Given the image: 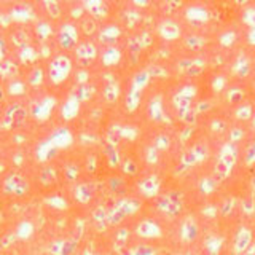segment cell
I'll list each match as a JSON object with an SVG mask.
<instances>
[{"mask_svg": "<svg viewBox=\"0 0 255 255\" xmlns=\"http://www.w3.org/2000/svg\"><path fill=\"white\" fill-rule=\"evenodd\" d=\"M98 22L99 21H96L90 14H85L82 19L77 21L78 30H80V34L85 37V40H93L91 37L99 34V24Z\"/></svg>", "mask_w": 255, "mask_h": 255, "instance_id": "ffe728a7", "label": "cell"}, {"mask_svg": "<svg viewBox=\"0 0 255 255\" xmlns=\"http://www.w3.org/2000/svg\"><path fill=\"white\" fill-rule=\"evenodd\" d=\"M122 169L128 175H134L135 172H137V167H135V163L132 161V159H125V161L122 163Z\"/></svg>", "mask_w": 255, "mask_h": 255, "instance_id": "c3c4849f", "label": "cell"}, {"mask_svg": "<svg viewBox=\"0 0 255 255\" xmlns=\"http://www.w3.org/2000/svg\"><path fill=\"white\" fill-rule=\"evenodd\" d=\"M30 191L29 179L19 171H11L2 179V193L13 198H22Z\"/></svg>", "mask_w": 255, "mask_h": 255, "instance_id": "277c9868", "label": "cell"}, {"mask_svg": "<svg viewBox=\"0 0 255 255\" xmlns=\"http://www.w3.org/2000/svg\"><path fill=\"white\" fill-rule=\"evenodd\" d=\"M98 187H99V183L96 180L78 182L74 187L75 201L80 204H90L93 201V198L96 196V193H98Z\"/></svg>", "mask_w": 255, "mask_h": 255, "instance_id": "8fae6325", "label": "cell"}, {"mask_svg": "<svg viewBox=\"0 0 255 255\" xmlns=\"http://www.w3.org/2000/svg\"><path fill=\"white\" fill-rule=\"evenodd\" d=\"M187 18L204 21V19H206V13H204V10H199V8H190L188 13H187Z\"/></svg>", "mask_w": 255, "mask_h": 255, "instance_id": "f907efd6", "label": "cell"}, {"mask_svg": "<svg viewBox=\"0 0 255 255\" xmlns=\"http://www.w3.org/2000/svg\"><path fill=\"white\" fill-rule=\"evenodd\" d=\"M8 45H10L8 43V38L0 35V62L8 58Z\"/></svg>", "mask_w": 255, "mask_h": 255, "instance_id": "681fc988", "label": "cell"}, {"mask_svg": "<svg viewBox=\"0 0 255 255\" xmlns=\"http://www.w3.org/2000/svg\"><path fill=\"white\" fill-rule=\"evenodd\" d=\"M203 43H204V40L196 35H191V37L185 38V46L190 48V50H198V48L203 46Z\"/></svg>", "mask_w": 255, "mask_h": 255, "instance_id": "ee69618b", "label": "cell"}, {"mask_svg": "<svg viewBox=\"0 0 255 255\" xmlns=\"http://www.w3.org/2000/svg\"><path fill=\"white\" fill-rule=\"evenodd\" d=\"M140 96H142L140 91H135L131 88V91L126 94V102H125L126 109L129 112H134L135 109H137L139 104H140Z\"/></svg>", "mask_w": 255, "mask_h": 255, "instance_id": "e575fe53", "label": "cell"}, {"mask_svg": "<svg viewBox=\"0 0 255 255\" xmlns=\"http://www.w3.org/2000/svg\"><path fill=\"white\" fill-rule=\"evenodd\" d=\"M54 107H56V99L53 96H46V98L40 101H32L29 104V112L30 117H34L35 120H46L50 118Z\"/></svg>", "mask_w": 255, "mask_h": 255, "instance_id": "30bf717a", "label": "cell"}, {"mask_svg": "<svg viewBox=\"0 0 255 255\" xmlns=\"http://www.w3.org/2000/svg\"><path fill=\"white\" fill-rule=\"evenodd\" d=\"M159 187H161V180L158 179V175H147L145 179H142L139 182V190L143 196L153 198L158 195Z\"/></svg>", "mask_w": 255, "mask_h": 255, "instance_id": "7402d4cb", "label": "cell"}, {"mask_svg": "<svg viewBox=\"0 0 255 255\" xmlns=\"http://www.w3.org/2000/svg\"><path fill=\"white\" fill-rule=\"evenodd\" d=\"M29 117V104L22 99H13L11 102H8V106L3 109L2 117H0V132L19 129L26 125Z\"/></svg>", "mask_w": 255, "mask_h": 255, "instance_id": "7a4b0ae2", "label": "cell"}, {"mask_svg": "<svg viewBox=\"0 0 255 255\" xmlns=\"http://www.w3.org/2000/svg\"><path fill=\"white\" fill-rule=\"evenodd\" d=\"M180 6V2H166V3H163V10L166 11V13H172L175 8H179Z\"/></svg>", "mask_w": 255, "mask_h": 255, "instance_id": "6f0895ef", "label": "cell"}, {"mask_svg": "<svg viewBox=\"0 0 255 255\" xmlns=\"http://www.w3.org/2000/svg\"><path fill=\"white\" fill-rule=\"evenodd\" d=\"M46 80L53 86H62L74 74V59L67 53H56L46 61Z\"/></svg>", "mask_w": 255, "mask_h": 255, "instance_id": "6da1fadb", "label": "cell"}, {"mask_svg": "<svg viewBox=\"0 0 255 255\" xmlns=\"http://www.w3.org/2000/svg\"><path fill=\"white\" fill-rule=\"evenodd\" d=\"M246 21L251 22L252 26H255V10L254 11H249V13L246 14Z\"/></svg>", "mask_w": 255, "mask_h": 255, "instance_id": "6125c7cd", "label": "cell"}, {"mask_svg": "<svg viewBox=\"0 0 255 255\" xmlns=\"http://www.w3.org/2000/svg\"><path fill=\"white\" fill-rule=\"evenodd\" d=\"M132 255H156V251L153 246L137 244L135 247H132Z\"/></svg>", "mask_w": 255, "mask_h": 255, "instance_id": "ab89813d", "label": "cell"}, {"mask_svg": "<svg viewBox=\"0 0 255 255\" xmlns=\"http://www.w3.org/2000/svg\"><path fill=\"white\" fill-rule=\"evenodd\" d=\"M24 80H26V83L29 88H32V90H35V88H40L43 86L45 82H46V72H45V67L42 66V64H35L34 67H30L27 75L24 77Z\"/></svg>", "mask_w": 255, "mask_h": 255, "instance_id": "d6986e66", "label": "cell"}, {"mask_svg": "<svg viewBox=\"0 0 255 255\" xmlns=\"http://www.w3.org/2000/svg\"><path fill=\"white\" fill-rule=\"evenodd\" d=\"M246 161H247V163H254V161H255V143H251V145L247 147Z\"/></svg>", "mask_w": 255, "mask_h": 255, "instance_id": "9f6ffc18", "label": "cell"}, {"mask_svg": "<svg viewBox=\"0 0 255 255\" xmlns=\"http://www.w3.org/2000/svg\"><path fill=\"white\" fill-rule=\"evenodd\" d=\"M72 56H74V62L80 69L91 67L99 58L98 43H96L94 40H82V42L77 45L75 50L72 51Z\"/></svg>", "mask_w": 255, "mask_h": 255, "instance_id": "8992f818", "label": "cell"}, {"mask_svg": "<svg viewBox=\"0 0 255 255\" xmlns=\"http://www.w3.org/2000/svg\"><path fill=\"white\" fill-rule=\"evenodd\" d=\"M148 82H150L148 72L140 70V72H137V74H134V77H132V90L142 93V90L148 85Z\"/></svg>", "mask_w": 255, "mask_h": 255, "instance_id": "836d02e7", "label": "cell"}, {"mask_svg": "<svg viewBox=\"0 0 255 255\" xmlns=\"http://www.w3.org/2000/svg\"><path fill=\"white\" fill-rule=\"evenodd\" d=\"M109 185H110V190L114 191V193H122V190L125 187V182L120 177H112L109 180Z\"/></svg>", "mask_w": 255, "mask_h": 255, "instance_id": "7dc6e473", "label": "cell"}, {"mask_svg": "<svg viewBox=\"0 0 255 255\" xmlns=\"http://www.w3.org/2000/svg\"><path fill=\"white\" fill-rule=\"evenodd\" d=\"M158 34L164 40H175L180 37V29L174 21H163L158 26Z\"/></svg>", "mask_w": 255, "mask_h": 255, "instance_id": "4316f807", "label": "cell"}, {"mask_svg": "<svg viewBox=\"0 0 255 255\" xmlns=\"http://www.w3.org/2000/svg\"><path fill=\"white\" fill-rule=\"evenodd\" d=\"M251 241H252V233L247 228H243L241 231L238 233V236H236V243H235V252L236 254H241V252H244L247 247H249V244H251Z\"/></svg>", "mask_w": 255, "mask_h": 255, "instance_id": "1f68e13d", "label": "cell"}, {"mask_svg": "<svg viewBox=\"0 0 255 255\" xmlns=\"http://www.w3.org/2000/svg\"><path fill=\"white\" fill-rule=\"evenodd\" d=\"M140 206L142 204H140L139 199H134V198H125V199H122V201H118L109 211V215H107L109 227L120 225L125 219H128L129 215L137 212L140 209Z\"/></svg>", "mask_w": 255, "mask_h": 255, "instance_id": "5b68a950", "label": "cell"}, {"mask_svg": "<svg viewBox=\"0 0 255 255\" xmlns=\"http://www.w3.org/2000/svg\"><path fill=\"white\" fill-rule=\"evenodd\" d=\"M147 72H148L150 78H151V77H153V78H166V77H167L166 69L159 66V64H151V66L147 69Z\"/></svg>", "mask_w": 255, "mask_h": 255, "instance_id": "b9f144b4", "label": "cell"}, {"mask_svg": "<svg viewBox=\"0 0 255 255\" xmlns=\"http://www.w3.org/2000/svg\"><path fill=\"white\" fill-rule=\"evenodd\" d=\"M150 115L153 120H161L163 118V106L159 102V98H155L153 101L150 102Z\"/></svg>", "mask_w": 255, "mask_h": 255, "instance_id": "74e56055", "label": "cell"}, {"mask_svg": "<svg viewBox=\"0 0 255 255\" xmlns=\"http://www.w3.org/2000/svg\"><path fill=\"white\" fill-rule=\"evenodd\" d=\"M96 93H98V88H96V85L91 83V82L86 83V85H82V86H77L75 91H74V94L77 96V99L82 102V104L93 101Z\"/></svg>", "mask_w": 255, "mask_h": 255, "instance_id": "f546056e", "label": "cell"}, {"mask_svg": "<svg viewBox=\"0 0 255 255\" xmlns=\"http://www.w3.org/2000/svg\"><path fill=\"white\" fill-rule=\"evenodd\" d=\"M80 106H82V102L77 99V96L74 93H70L67 96V99L64 101L62 106H61V115H62V118L66 120V122L74 120L80 114Z\"/></svg>", "mask_w": 255, "mask_h": 255, "instance_id": "44dd1931", "label": "cell"}, {"mask_svg": "<svg viewBox=\"0 0 255 255\" xmlns=\"http://www.w3.org/2000/svg\"><path fill=\"white\" fill-rule=\"evenodd\" d=\"M251 114H252V109H251L249 106H243V107H239V109L236 110V117H238V118H243V120L249 118Z\"/></svg>", "mask_w": 255, "mask_h": 255, "instance_id": "db71d44e", "label": "cell"}, {"mask_svg": "<svg viewBox=\"0 0 255 255\" xmlns=\"http://www.w3.org/2000/svg\"><path fill=\"white\" fill-rule=\"evenodd\" d=\"M19 77H21V64L16 59L6 58L5 61L0 62V82L6 85Z\"/></svg>", "mask_w": 255, "mask_h": 255, "instance_id": "9a60e30c", "label": "cell"}, {"mask_svg": "<svg viewBox=\"0 0 255 255\" xmlns=\"http://www.w3.org/2000/svg\"><path fill=\"white\" fill-rule=\"evenodd\" d=\"M5 88H6L8 98H11V99H22L24 96L29 93V86L26 83V80L21 78V77L13 80V82H10V83H6Z\"/></svg>", "mask_w": 255, "mask_h": 255, "instance_id": "484cf974", "label": "cell"}, {"mask_svg": "<svg viewBox=\"0 0 255 255\" xmlns=\"http://www.w3.org/2000/svg\"><path fill=\"white\" fill-rule=\"evenodd\" d=\"M201 187H203V190H204V193H211V191L214 190V182L209 180V179H206V180H203Z\"/></svg>", "mask_w": 255, "mask_h": 255, "instance_id": "680465c9", "label": "cell"}, {"mask_svg": "<svg viewBox=\"0 0 255 255\" xmlns=\"http://www.w3.org/2000/svg\"><path fill=\"white\" fill-rule=\"evenodd\" d=\"M96 169H98V158H96L94 155H90L85 161V171L88 174H94Z\"/></svg>", "mask_w": 255, "mask_h": 255, "instance_id": "f6af8a7d", "label": "cell"}, {"mask_svg": "<svg viewBox=\"0 0 255 255\" xmlns=\"http://www.w3.org/2000/svg\"><path fill=\"white\" fill-rule=\"evenodd\" d=\"M123 53L118 46H106L104 51L99 54V59L104 67H115L117 64L122 61Z\"/></svg>", "mask_w": 255, "mask_h": 255, "instance_id": "603a6c76", "label": "cell"}, {"mask_svg": "<svg viewBox=\"0 0 255 255\" xmlns=\"http://www.w3.org/2000/svg\"><path fill=\"white\" fill-rule=\"evenodd\" d=\"M43 10L48 16V19H50L51 22L53 21H59L62 18L64 14V8L62 5L58 2V0H45V2L42 3Z\"/></svg>", "mask_w": 255, "mask_h": 255, "instance_id": "83f0119b", "label": "cell"}, {"mask_svg": "<svg viewBox=\"0 0 255 255\" xmlns=\"http://www.w3.org/2000/svg\"><path fill=\"white\" fill-rule=\"evenodd\" d=\"M158 156H159V153H158L156 147H147V150H145V159H147L148 164H156L158 163Z\"/></svg>", "mask_w": 255, "mask_h": 255, "instance_id": "bcb514c9", "label": "cell"}, {"mask_svg": "<svg viewBox=\"0 0 255 255\" xmlns=\"http://www.w3.org/2000/svg\"><path fill=\"white\" fill-rule=\"evenodd\" d=\"M243 91L241 90H233L230 93V96H228V99H230V102L231 104H236V102H241V99H243Z\"/></svg>", "mask_w": 255, "mask_h": 255, "instance_id": "11a10c76", "label": "cell"}, {"mask_svg": "<svg viewBox=\"0 0 255 255\" xmlns=\"http://www.w3.org/2000/svg\"><path fill=\"white\" fill-rule=\"evenodd\" d=\"M196 236H198L196 222L191 217H188L182 225V239H183V241H193Z\"/></svg>", "mask_w": 255, "mask_h": 255, "instance_id": "d6a6232c", "label": "cell"}, {"mask_svg": "<svg viewBox=\"0 0 255 255\" xmlns=\"http://www.w3.org/2000/svg\"><path fill=\"white\" fill-rule=\"evenodd\" d=\"M6 38H8V43L14 46L16 50H19V48L30 45L32 40H34V35H32V32L26 26H16L14 29L10 30V34H8Z\"/></svg>", "mask_w": 255, "mask_h": 255, "instance_id": "5bb4252c", "label": "cell"}, {"mask_svg": "<svg viewBox=\"0 0 255 255\" xmlns=\"http://www.w3.org/2000/svg\"><path fill=\"white\" fill-rule=\"evenodd\" d=\"M74 82H75L77 86L90 83V72H88V69H78V70H75L74 72Z\"/></svg>", "mask_w": 255, "mask_h": 255, "instance_id": "f35d334b", "label": "cell"}, {"mask_svg": "<svg viewBox=\"0 0 255 255\" xmlns=\"http://www.w3.org/2000/svg\"><path fill=\"white\" fill-rule=\"evenodd\" d=\"M177 255H188V254H177Z\"/></svg>", "mask_w": 255, "mask_h": 255, "instance_id": "e7e4bbea", "label": "cell"}, {"mask_svg": "<svg viewBox=\"0 0 255 255\" xmlns=\"http://www.w3.org/2000/svg\"><path fill=\"white\" fill-rule=\"evenodd\" d=\"M142 43H140V38L139 37H132L129 38V42H128V53L131 54V58H137V54L140 53L142 50Z\"/></svg>", "mask_w": 255, "mask_h": 255, "instance_id": "8d00e7d4", "label": "cell"}, {"mask_svg": "<svg viewBox=\"0 0 255 255\" xmlns=\"http://www.w3.org/2000/svg\"><path fill=\"white\" fill-rule=\"evenodd\" d=\"M6 14L10 16L11 22H14L16 26H27L29 22H35L37 21L35 13L32 11V8L29 5H26V3L14 5Z\"/></svg>", "mask_w": 255, "mask_h": 255, "instance_id": "7c38bea8", "label": "cell"}, {"mask_svg": "<svg viewBox=\"0 0 255 255\" xmlns=\"http://www.w3.org/2000/svg\"><path fill=\"white\" fill-rule=\"evenodd\" d=\"M78 239L75 238H59L53 239L48 244L46 252L50 255H74L78 249Z\"/></svg>", "mask_w": 255, "mask_h": 255, "instance_id": "ba28073f", "label": "cell"}, {"mask_svg": "<svg viewBox=\"0 0 255 255\" xmlns=\"http://www.w3.org/2000/svg\"><path fill=\"white\" fill-rule=\"evenodd\" d=\"M244 255H255V246L252 247V249H251V251H247V252H246Z\"/></svg>", "mask_w": 255, "mask_h": 255, "instance_id": "be15d7a7", "label": "cell"}, {"mask_svg": "<svg viewBox=\"0 0 255 255\" xmlns=\"http://www.w3.org/2000/svg\"><path fill=\"white\" fill-rule=\"evenodd\" d=\"M107 77V82H106V85H104V88H102V98H104V101H106L107 104H115L117 101H118V98H120V85L115 82V78H114V75H106Z\"/></svg>", "mask_w": 255, "mask_h": 255, "instance_id": "d4e9b609", "label": "cell"}, {"mask_svg": "<svg viewBox=\"0 0 255 255\" xmlns=\"http://www.w3.org/2000/svg\"><path fill=\"white\" fill-rule=\"evenodd\" d=\"M230 169L231 167L228 166V164H225L220 159V161L217 163V166H215V169H214V175H215V179L217 180H222V179H225L227 175H228V172H230Z\"/></svg>", "mask_w": 255, "mask_h": 255, "instance_id": "60d3db41", "label": "cell"}, {"mask_svg": "<svg viewBox=\"0 0 255 255\" xmlns=\"http://www.w3.org/2000/svg\"><path fill=\"white\" fill-rule=\"evenodd\" d=\"M139 18H140L139 11H134V10H126V11L122 14L123 24H125L126 27H129V29L135 26V22L139 21Z\"/></svg>", "mask_w": 255, "mask_h": 255, "instance_id": "d590c367", "label": "cell"}, {"mask_svg": "<svg viewBox=\"0 0 255 255\" xmlns=\"http://www.w3.org/2000/svg\"><path fill=\"white\" fill-rule=\"evenodd\" d=\"M59 180V171L58 167H54L50 163H43V166L40 167L38 171V182L40 185L45 187V188H51L54 187L56 183Z\"/></svg>", "mask_w": 255, "mask_h": 255, "instance_id": "ac0fdd59", "label": "cell"}, {"mask_svg": "<svg viewBox=\"0 0 255 255\" xmlns=\"http://www.w3.org/2000/svg\"><path fill=\"white\" fill-rule=\"evenodd\" d=\"M6 99H8L6 88H5V85L0 83V106H3V104L6 102Z\"/></svg>", "mask_w": 255, "mask_h": 255, "instance_id": "91938a15", "label": "cell"}, {"mask_svg": "<svg viewBox=\"0 0 255 255\" xmlns=\"http://www.w3.org/2000/svg\"><path fill=\"white\" fill-rule=\"evenodd\" d=\"M82 166L78 163H69L62 167V177L70 183H75L82 177Z\"/></svg>", "mask_w": 255, "mask_h": 255, "instance_id": "4dcf8cb0", "label": "cell"}, {"mask_svg": "<svg viewBox=\"0 0 255 255\" xmlns=\"http://www.w3.org/2000/svg\"><path fill=\"white\" fill-rule=\"evenodd\" d=\"M40 58H42L40 56V48L34 43L16 50V61L21 64V67H34L35 64H38Z\"/></svg>", "mask_w": 255, "mask_h": 255, "instance_id": "4fadbf2b", "label": "cell"}, {"mask_svg": "<svg viewBox=\"0 0 255 255\" xmlns=\"http://www.w3.org/2000/svg\"><path fill=\"white\" fill-rule=\"evenodd\" d=\"M201 70H203V62L201 61H195V62L190 64V67L187 69V74L193 77V75H198Z\"/></svg>", "mask_w": 255, "mask_h": 255, "instance_id": "f5cc1de1", "label": "cell"}, {"mask_svg": "<svg viewBox=\"0 0 255 255\" xmlns=\"http://www.w3.org/2000/svg\"><path fill=\"white\" fill-rule=\"evenodd\" d=\"M156 207L169 217H175L183 207V198L180 191H169L158 198Z\"/></svg>", "mask_w": 255, "mask_h": 255, "instance_id": "52a82bcc", "label": "cell"}, {"mask_svg": "<svg viewBox=\"0 0 255 255\" xmlns=\"http://www.w3.org/2000/svg\"><path fill=\"white\" fill-rule=\"evenodd\" d=\"M171 145V139H169V135H166V134H159L156 140H155V147L156 150H167Z\"/></svg>", "mask_w": 255, "mask_h": 255, "instance_id": "7bdbcfd3", "label": "cell"}, {"mask_svg": "<svg viewBox=\"0 0 255 255\" xmlns=\"http://www.w3.org/2000/svg\"><path fill=\"white\" fill-rule=\"evenodd\" d=\"M196 155L193 153V150H188V151H185L183 153V156H182V164L183 166H191L195 161H196Z\"/></svg>", "mask_w": 255, "mask_h": 255, "instance_id": "816d5d0a", "label": "cell"}, {"mask_svg": "<svg viewBox=\"0 0 255 255\" xmlns=\"http://www.w3.org/2000/svg\"><path fill=\"white\" fill-rule=\"evenodd\" d=\"M82 5L85 8V13L93 16L96 21L106 19L110 13V5L106 0H85Z\"/></svg>", "mask_w": 255, "mask_h": 255, "instance_id": "2e32d148", "label": "cell"}, {"mask_svg": "<svg viewBox=\"0 0 255 255\" xmlns=\"http://www.w3.org/2000/svg\"><path fill=\"white\" fill-rule=\"evenodd\" d=\"M233 203H235V199H228L227 203H223V209H222L223 214H225V215L230 214V211L233 209Z\"/></svg>", "mask_w": 255, "mask_h": 255, "instance_id": "94428289", "label": "cell"}, {"mask_svg": "<svg viewBox=\"0 0 255 255\" xmlns=\"http://www.w3.org/2000/svg\"><path fill=\"white\" fill-rule=\"evenodd\" d=\"M120 35H122V29L117 24H109V26H104L99 29L98 43L104 46H115Z\"/></svg>", "mask_w": 255, "mask_h": 255, "instance_id": "e0dca14e", "label": "cell"}, {"mask_svg": "<svg viewBox=\"0 0 255 255\" xmlns=\"http://www.w3.org/2000/svg\"><path fill=\"white\" fill-rule=\"evenodd\" d=\"M80 42H82V34H80L77 22L72 19L62 21L56 30V45H58L61 53L74 51Z\"/></svg>", "mask_w": 255, "mask_h": 255, "instance_id": "3957f363", "label": "cell"}, {"mask_svg": "<svg viewBox=\"0 0 255 255\" xmlns=\"http://www.w3.org/2000/svg\"><path fill=\"white\" fill-rule=\"evenodd\" d=\"M135 235L145 239H155L161 236V228L153 220H142L135 228Z\"/></svg>", "mask_w": 255, "mask_h": 255, "instance_id": "cb8c5ba5", "label": "cell"}, {"mask_svg": "<svg viewBox=\"0 0 255 255\" xmlns=\"http://www.w3.org/2000/svg\"><path fill=\"white\" fill-rule=\"evenodd\" d=\"M102 151H104V156H106V159H107V164L112 167V169H117L118 166H122V156H120L115 145L106 142L102 147Z\"/></svg>", "mask_w": 255, "mask_h": 255, "instance_id": "f1b7e54d", "label": "cell"}, {"mask_svg": "<svg viewBox=\"0 0 255 255\" xmlns=\"http://www.w3.org/2000/svg\"><path fill=\"white\" fill-rule=\"evenodd\" d=\"M56 29L50 19H37L32 26V35L40 42V45H46L50 40H56Z\"/></svg>", "mask_w": 255, "mask_h": 255, "instance_id": "9c48e42d", "label": "cell"}]
</instances>
